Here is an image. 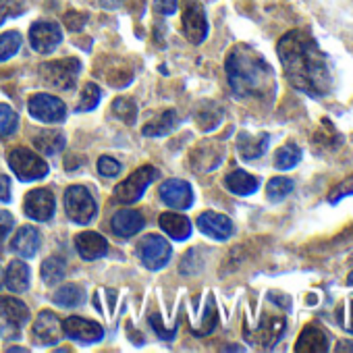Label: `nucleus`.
Returning <instances> with one entry per match:
<instances>
[{"mask_svg":"<svg viewBox=\"0 0 353 353\" xmlns=\"http://www.w3.org/2000/svg\"><path fill=\"white\" fill-rule=\"evenodd\" d=\"M276 52L285 75L295 90L312 98H324L332 92L328 57L310 32H287L276 44Z\"/></svg>","mask_w":353,"mask_h":353,"instance_id":"nucleus-1","label":"nucleus"},{"mask_svg":"<svg viewBox=\"0 0 353 353\" xmlns=\"http://www.w3.org/2000/svg\"><path fill=\"white\" fill-rule=\"evenodd\" d=\"M229 85L237 98H268L274 94L272 67L252 46H235L225 63Z\"/></svg>","mask_w":353,"mask_h":353,"instance_id":"nucleus-2","label":"nucleus"},{"mask_svg":"<svg viewBox=\"0 0 353 353\" xmlns=\"http://www.w3.org/2000/svg\"><path fill=\"white\" fill-rule=\"evenodd\" d=\"M65 210L67 216L77 225H90L98 212L92 194L83 185H71L65 192Z\"/></svg>","mask_w":353,"mask_h":353,"instance_id":"nucleus-3","label":"nucleus"},{"mask_svg":"<svg viewBox=\"0 0 353 353\" xmlns=\"http://www.w3.org/2000/svg\"><path fill=\"white\" fill-rule=\"evenodd\" d=\"M156 176H158V168H154L150 164L137 168L135 172H131L127 176L123 183L117 185L114 200L121 202V204H135L143 196V192L148 190V185L156 179Z\"/></svg>","mask_w":353,"mask_h":353,"instance_id":"nucleus-4","label":"nucleus"},{"mask_svg":"<svg viewBox=\"0 0 353 353\" xmlns=\"http://www.w3.org/2000/svg\"><path fill=\"white\" fill-rule=\"evenodd\" d=\"M79 61L77 59H61L52 63H44L40 67V77L44 83L57 88V90H71L79 75Z\"/></svg>","mask_w":353,"mask_h":353,"instance_id":"nucleus-5","label":"nucleus"},{"mask_svg":"<svg viewBox=\"0 0 353 353\" xmlns=\"http://www.w3.org/2000/svg\"><path fill=\"white\" fill-rule=\"evenodd\" d=\"M9 166L21 181H36L48 174V164L28 148H15L9 154Z\"/></svg>","mask_w":353,"mask_h":353,"instance_id":"nucleus-6","label":"nucleus"},{"mask_svg":"<svg viewBox=\"0 0 353 353\" xmlns=\"http://www.w3.org/2000/svg\"><path fill=\"white\" fill-rule=\"evenodd\" d=\"M170 254H172V250H170L168 241L160 235H148L137 245V256H139L141 264L150 270L164 268L170 260Z\"/></svg>","mask_w":353,"mask_h":353,"instance_id":"nucleus-7","label":"nucleus"},{"mask_svg":"<svg viewBox=\"0 0 353 353\" xmlns=\"http://www.w3.org/2000/svg\"><path fill=\"white\" fill-rule=\"evenodd\" d=\"M30 114L42 123H61L67 117V106L61 98L50 94H36L28 102Z\"/></svg>","mask_w":353,"mask_h":353,"instance_id":"nucleus-8","label":"nucleus"},{"mask_svg":"<svg viewBox=\"0 0 353 353\" xmlns=\"http://www.w3.org/2000/svg\"><path fill=\"white\" fill-rule=\"evenodd\" d=\"M63 42V32L54 21H38L30 30V44L40 54H50Z\"/></svg>","mask_w":353,"mask_h":353,"instance_id":"nucleus-9","label":"nucleus"},{"mask_svg":"<svg viewBox=\"0 0 353 353\" xmlns=\"http://www.w3.org/2000/svg\"><path fill=\"white\" fill-rule=\"evenodd\" d=\"M160 194V200L168 206V208H174V210H185L194 204V192H192V185L188 181H181V179H168L160 185L158 190Z\"/></svg>","mask_w":353,"mask_h":353,"instance_id":"nucleus-10","label":"nucleus"},{"mask_svg":"<svg viewBox=\"0 0 353 353\" xmlns=\"http://www.w3.org/2000/svg\"><path fill=\"white\" fill-rule=\"evenodd\" d=\"M183 34L192 44H202L208 36L206 13H204L202 5L194 3V0H190L183 11Z\"/></svg>","mask_w":353,"mask_h":353,"instance_id":"nucleus-11","label":"nucleus"},{"mask_svg":"<svg viewBox=\"0 0 353 353\" xmlns=\"http://www.w3.org/2000/svg\"><path fill=\"white\" fill-rule=\"evenodd\" d=\"M23 210L30 219L46 223L54 216V196L48 190H34L26 196Z\"/></svg>","mask_w":353,"mask_h":353,"instance_id":"nucleus-12","label":"nucleus"},{"mask_svg":"<svg viewBox=\"0 0 353 353\" xmlns=\"http://www.w3.org/2000/svg\"><path fill=\"white\" fill-rule=\"evenodd\" d=\"M63 332L73 339V341H81V343H96L104 336V330L98 322L79 318V316H71L63 322Z\"/></svg>","mask_w":353,"mask_h":353,"instance_id":"nucleus-13","label":"nucleus"},{"mask_svg":"<svg viewBox=\"0 0 353 353\" xmlns=\"http://www.w3.org/2000/svg\"><path fill=\"white\" fill-rule=\"evenodd\" d=\"M34 336L40 345H54L63 336V322L57 314L44 310L38 314V320L34 324Z\"/></svg>","mask_w":353,"mask_h":353,"instance_id":"nucleus-14","label":"nucleus"},{"mask_svg":"<svg viewBox=\"0 0 353 353\" xmlns=\"http://www.w3.org/2000/svg\"><path fill=\"white\" fill-rule=\"evenodd\" d=\"M198 227L204 235L216 239V241H227L233 235V223L229 216L219 214V212H204L198 219Z\"/></svg>","mask_w":353,"mask_h":353,"instance_id":"nucleus-15","label":"nucleus"},{"mask_svg":"<svg viewBox=\"0 0 353 353\" xmlns=\"http://www.w3.org/2000/svg\"><path fill=\"white\" fill-rule=\"evenodd\" d=\"M75 248H77V254L92 262V260H98L102 256H106L108 252V241L100 235V233H94V231H85V233H79L75 237Z\"/></svg>","mask_w":353,"mask_h":353,"instance_id":"nucleus-16","label":"nucleus"},{"mask_svg":"<svg viewBox=\"0 0 353 353\" xmlns=\"http://www.w3.org/2000/svg\"><path fill=\"white\" fill-rule=\"evenodd\" d=\"M110 227H112V233H114L117 237L129 239V237H133L135 233H139V231L143 229V216H141V212L131 210V208L119 210V212L112 216Z\"/></svg>","mask_w":353,"mask_h":353,"instance_id":"nucleus-17","label":"nucleus"},{"mask_svg":"<svg viewBox=\"0 0 353 353\" xmlns=\"http://www.w3.org/2000/svg\"><path fill=\"white\" fill-rule=\"evenodd\" d=\"M297 353H324L328 351V334L316 324H307L295 345Z\"/></svg>","mask_w":353,"mask_h":353,"instance_id":"nucleus-18","label":"nucleus"},{"mask_svg":"<svg viewBox=\"0 0 353 353\" xmlns=\"http://www.w3.org/2000/svg\"><path fill=\"white\" fill-rule=\"evenodd\" d=\"M285 318L283 316H264L260 326H258V332H256V341L258 345L270 349L274 343H279V339L283 336L285 332Z\"/></svg>","mask_w":353,"mask_h":353,"instance_id":"nucleus-19","label":"nucleus"},{"mask_svg":"<svg viewBox=\"0 0 353 353\" xmlns=\"http://www.w3.org/2000/svg\"><path fill=\"white\" fill-rule=\"evenodd\" d=\"M268 143H270V135L268 133H260V135H252V133H239L237 137V148H239V154L245 158V160H256L260 156L266 154L268 150Z\"/></svg>","mask_w":353,"mask_h":353,"instance_id":"nucleus-20","label":"nucleus"},{"mask_svg":"<svg viewBox=\"0 0 353 353\" xmlns=\"http://www.w3.org/2000/svg\"><path fill=\"white\" fill-rule=\"evenodd\" d=\"M158 223H160L162 231H164L168 237L176 239V241H185V239L192 235V223H190V219L183 216V214L164 212V214H160Z\"/></svg>","mask_w":353,"mask_h":353,"instance_id":"nucleus-21","label":"nucleus"},{"mask_svg":"<svg viewBox=\"0 0 353 353\" xmlns=\"http://www.w3.org/2000/svg\"><path fill=\"white\" fill-rule=\"evenodd\" d=\"M11 250L21 258H34L40 250V233L36 231V227H21L13 237Z\"/></svg>","mask_w":353,"mask_h":353,"instance_id":"nucleus-22","label":"nucleus"},{"mask_svg":"<svg viewBox=\"0 0 353 353\" xmlns=\"http://www.w3.org/2000/svg\"><path fill=\"white\" fill-rule=\"evenodd\" d=\"M225 185L235 196H252L260 188V181H258V176L245 170H233L225 176Z\"/></svg>","mask_w":353,"mask_h":353,"instance_id":"nucleus-23","label":"nucleus"},{"mask_svg":"<svg viewBox=\"0 0 353 353\" xmlns=\"http://www.w3.org/2000/svg\"><path fill=\"white\" fill-rule=\"evenodd\" d=\"M221 158H223V148H219L214 141H206L192 154V164L198 170H212L221 164Z\"/></svg>","mask_w":353,"mask_h":353,"instance_id":"nucleus-24","label":"nucleus"},{"mask_svg":"<svg viewBox=\"0 0 353 353\" xmlns=\"http://www.w3.org/2000/svg\"><path fill=\"white\" fill-rule=\"evenodd\" d=\"M5 285L15 293L28 291V287H30V268H28V264L21 262V260H13L9 264L7 272H5Z\"/></svg>","mask_w":353,"mask_h":353,"instance_id":"nucleus-25","label":"nucleus"},{"mask_svg":"<svg viewBox=\"0 0 353 353\" xmlns=\"http://www.w3.org/2000/svg\"><path fill=\"white\" fill-rule=\"evenodd\" d=\"M0 316L15 326H21L30 320V310L15 297H0Z\"/></svg>","mask_w":353,"mask_h":353,"instance_id":"nucleus-26","label":"nucleus"},{"mask_svg":"<svg viewBox=\"0 0 353 353\" xmlns=\"http://www.w3.org/2000/svg\"><path fill=\"white\" fill-rule=\"evenodd\" d=\"M176 112L174 110H162L158 117H154L150 123H145L143 127V135L145 137H162L168 135L174 127H176Z\"/></svg>","mask_w":353,"mask_h":353,"instance_id":"nucleus-27","label":"nucleus"},{"mask_svg":"<svg viewBox=\"0 0 353 353\" xmlns=\"http://www.w3.org/2000/svg\"><path fill=\"white\" fill-rule=\"evenodd\" d=\"M34 143H36V148L42 152V154H46V156H54V154H59V152H63L65 150V135L61 133V131H57V129H44V131H40L36 137H34Z\"/></svg>","mask_w":353,"mask_h":353,"instance_id":"nucleus-28","label":"nucleus"},{"mask_svg":"<svg viewBox=\"0 0 353 353\" xmlns=\"http://www.w3.org/2000/svg\"><path fill=\"white\" fill-rule=\"evenodd\" d=\"M295 190V181L289 179V176H274V179L268 181V188H266V196L270 202L279 204L283 200H287Z\"/></svg>","mask_w":353,"mask_h":353,"instance_id":"nucleus-29","label":"nucleus"},{"mask_svg":"<svg viewBox=\"0 0 353 353\" xmlns=\"http://www.w3.org/2000/svg\"><path fill=\"white\" fill-rule=\"evenodd\" d=\"M299 160H301V148L297 143H285L274 154V168L289 170V168L297 166Z\"/></svg>","mask_w":353,"mask_h":353,"instance_id":"nucleus-30","label":"nucleus"},{"mask_svg":"<svg viewBox=\"0 0 353 353\" xmlns=\"http://www.w3.org/2000/svg\"><path fill=\"white\" fill-rule=\"evenodd\" d=\"M67 274V264L61 258H46L42 264V281L46 285H57L65 279Z\"/></svg>","mask_w":353,"mask_h":353,"instance_id":"nucleus-31","label":"nucleus"},{"mask_svg":"<svg viewBox=\"0 0 353 353\" xmlns=\"http://www.w3.org/2000/svg\"><path fill=\"white\" fill-rule=\"evenodd\" d=\"M52 301L63 307H75L83 301V291L77 285H65L52 295Z\"/></svg>","mask_w":353,"mask_h":353,"instance_id":"nucleus-32","label":"nucleus"},{"mask_svg":"<svg viewBox=\"0 0 353 353\" xmlns=\"http://www.w3.org/2000/svg\"><path fill=\"white\" fill-rule=\"evenodd\" d=\"M21 48V34L19 32H7L0 36V63L15 57Z\"/></svg>","mask_w":353,"mask_h":353,"instance_id":"nucleus-33","label":"nucleus"},{"mask_svg":"<svg viewBox=\"0 0 353 353\" xmlns=\"http://www.w3.org/2000/svg\"><path fill=\"white\" fill-rule=\"evenodd\" d=\"M17 127H19V114L9 104H0V137L11 135Z\"/></svg>","mask_w":353,"mask_h":353,"instance_id":"nucleus-34","label":"nucleus"},{"mask_svg":"<svg viewBox=\"0 0 353 353\" xmlns=\"http://www.w3.org/2000/svg\"><path fill=\"white\" fill-rule=\"evenodd\" d=\"M112 112L121 119V121H125V123H133L135 121V117H137V104L131 100V98H117L114 102H112Z\"/></svg>","mask_w":353,"mask_h":353,"instance_id":"nucleus-35","label":"nucleus"},{"mask_svg":"<svg viewBox=\"0 0 353 353\" xmlns=\"http://www.w3.org/2000/svg\"><path fill=\"white\" fill-rule=\"evenodd\" d=\"M100 102V88L96 83H88L81 92V100L77 104V110L79 112H85V110H94Z\"/></svg>","mask_w":353,"mask_h":353,"instance_id":"nucleus-36","label":"nucleus"},{"mask_svg":"<svg viewBox=\"0 0 353 353\" xmlns=\"http://www.w3.org/2000/svg\"><path fill=\"white\" fill-rule=\"evenodd\" d=\"M349 196H353V174H349L347 179H343L341 183H336V185L328 192L326 200H328L330 204H339L343 198H349Z\"/></svg>","mask_w":353,"mask_h":353,"instance_id":"nucleus-37","label":"nucleus"},{"mask_svg":"<svg viewBox=\"0 0 353 353\" xmlns=\"http://www.w3.org/2000/svg\"><path fill=\"white\" fill-rule=\"evenodd\" d=\"M196 119L202 125V129H214L221 123V119H223V110H221V106L212 104V110H202L200 108Z\"/></svg>","mask_w":353,"mask_h":353,"instance_id":"nucleus-38","label":"nucleus"},{"mask_svg":"<svg viewBox=\"0 0 353 353\" xmlns=\"http://www.w3.org/2000/svg\"><path fill=\"white\" fill-rule=\"evenodd\" d=\"M98 172L102 176H117L121 172V164L114 158H110V156H102L98 160Z\"/></svg>","mask_w":353,"mask_h":353,"instance_id":"nucleus-39","label":"nucleus"},{"mask_svg":"<svg viewBox=\"0 0 353 353\" xmlns=\"http://www.w3.org/2000/svg\"><path fill=\"white\" fill-rule=\"evenodd\" d=\"M85 21H88V15L77 13V11H69V13L65 15V26H67L71 32H79V30L85 26Z\"/></svg>","mask_w":353,"mask_h":353,"instance_id":"nucleus-40","label":"nucleus"},{"mask_svg":"<svg viewBox=\"0 0 353 353\" xmlns=\"http://www.w3.org/2000/svg\"><path fill=\"white\" fill-rule=\"evenodd\" d=\"M17 13H21V11H19V5L15 3V0H0V26Z\"/></svg>","mask_w":353,"mask_h":353,"instance_id":"nucleus-41","label":"nucleus"},{"mask_svg":"<svg viewBox=\"0 0 353 353\" xmlns=\"http://www.w3.org/2000/svg\"><path fill=\"white\" fill-rule=\"evenodd\" d=\"M179 0H154V11L158 15H174Z\"/></svg>","mask_w":353,"mask_h":353,"instance_id":"nucleus-42","label":"nucleus"},{"mask_svg":"<svg viewBox=\"0 0 353 353\" xmlns=\"http://www.w3.org/2000/svg\"><path fill=\"white\" fill-rule=\"evenodd\" d=\"M339 310H341L343 314H347V316H349V318H345V316H336V318H339V324H341L347 332H351V334H353V299H351V301H347L345 305H341Z\"/></svg>","mask_w":353,"mask_h":353,"instance_id":"nucleus-43","label":"nucleus"},{"mask_svg":"<svg viewBox=\"0 0 353 353\" xmlns=\"http://www.w3.org/2000/svg\"><path fill=\"white\" fill-rule=\"evenodd\" d=\"M13 227H15L13 216H11L7 210H0V241H5V239H7V235L13 231Z\"/></svg>","mask_w":353,"mask_h":353,"instance_id":"nucleus-44","label":"nucleus"},{"mask_svg":"<svg viewBox=\"0 0 353 353\" xmlns=\"http://www.w3.org/2000/svg\"><path fill=\"white\" fill-rule=\"evenodd\" d=\"M11 200V181L9 176L0 174V202H9Z\"/></svg>","mask_w":353,"mask_h":353,"instance_id":"nucleus-45","label":"nucleus"},{"mask_svg":"<svg viewBox=\"0 0 353 353\" xmlns=\"http://www.w3.org/2000/svg\"><path fill=\"white\" fill-rule=\"evenodd\" d=\"M347 285H349V287H353V270H351V272H349V276H347Z\"/></svg>","mask_w":353,"mask_h":353,"instance_id":"nucleus-46","label":"nucleus"},{"mask_svg":"<svg viewBox=\"0 0 353 353\" xmlns=\"http://www.w3.org/2000/svg\"><path fill=\"white\" fill-rule=\"evenodd\" d=\"M0 285H3V268H0Z\"/></svg>","mask_w":353,"mask_h":353,"instance_id":"nucleus-47","label":"nucleus"}]
</instances>
